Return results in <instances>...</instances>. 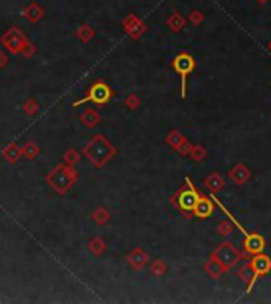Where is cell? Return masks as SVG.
Returning a JSON list of instances; mask_svg holds the SVG:
<instances>
[{
    "label": "cell",
    "mask_w": 271,
    "mask_h": 304,
    "mask_svg": "<svg viewBox=\"0 0 271 304\" xmlns=\"http://www.w3.org/2000/svg\"><path fill=\"white\" fill-rule=\"evenodd\" d=\"M198 198H200V192L194 187L191 178H187V186L182 187L181 190L174 195L173 203L176 205V208L186 215V217H191Z\"/></svg>",
    "instance_id": "1"
},
{
    "label": "cell",
    "mask_w": 271,
    "mask_h": 304,
    "mask_svg": "<svg viewBox=\"0 0 271 304\" xmlns=\"http://www.w3.org/2000/svg\"><path fill=\"white\" fill-rule=\"evenodd\" d=\"M173 70L181 76V98L187 97V79L191 73L195 70V59L187 52H179L173 59Z\"/></svg>",
    "instance_id": "2"
},
{
    "label": "cell",
    "mask_w": 271,
    "mask_h": 304,
    "mask_svg": "<svg viewBox=\"0 0 271 304\" xmlns=\"http://www.w3.org/2000/svg\"><path fill=\"white\" fill-rule=\"evenodd\" d=\"M213 257H216V258H218L221 263H222V266L225 268V271L228 273L230 269L232 268H235L236 265H238V263L245 258V255H243L238 249H236L232 242L230 241H223V242H221V244L214 249V252L211 254Z\"/></svg>",
    "instance_id": "3"
},
{
    "label": "cell",
    "mask_w": 271,
    "mask_h": 304,
    "mask_svg": "<svg viewBox=\"0 0 271 304\" xmlns=\"http://www.w3.org/2000/svg\"><path fill=\"white\" fill-rule=\"evenodd\" d=\"M249 265L254 271V279H252V285H250V290L254 288V285L257 283L260 278H265L267 274L271 273V258L263 252H259L252 255L249 258Z\"/></svg>",
    "instance_id": "4"
},
{
    "label": "cell",
    "mask_w": 271,
    "mask_h": 304,
    "mask_svg": "<svg viewBox=\"0 0 271 304\" xmlns=\"http://www.w3.org/2000/svg\"><path fill=\"white\" fill-rule=\"evenodd\" d=\"M243 247H245L246 257H252L259 252H263L265 249V239L259 233H246L245 241H243Z\"/></svg>",
    "instance_id": "5"
},
{
    "label": "cell",
    "mask_w": 271,
    "mask_h": 304,
    "mask_svg": "<svg viewBox=\"0 0 271 304\" xmlns=\"http://www.w3.org/2000/svg\"><path fill=\"white\" fill-rule=\"evenodd\" d=\"M213 212H214V200L206 197V195L200 193V198H198L197 205H195V208H194L192 215L194 217L200 219V220H205L208 217H211Z\"/></svg>",
    "instance_id": "6"
},
{
    "label": "cell",
    "mask_w": 271,
    "mask_h": 304,
    "mask_svg": "<svg viewBox=\"0 0 271 304\" xmlns=\"http://www.w3.org/2000/svg\"><path fill=\"white\" fill-rule=\"evenodd\" d=\"M250 170L245 164H236L228 170V178L232 179L236 186H245L246 182L250 179Z\"/></svg>",
    "instance_id": "7"
},
{
    "label": "cell",
    "mask_w": 271,
    "mask_h": 304,
    "mask_svg": "<svg viewBox=\"0 0 271 304\" xmlns=\"http://www.w3.org/2000/svg\"><path fill=\"white\" fill-rule=\"evenodd\" d=\"M110 98V89H108V87L105 86V84H101V83H99V84H96L91 89V92H89V95H87L84 100H81V101H78L76 105H81V103H84L86 100H91V101H96V103H99V105H101V103H105V101Z\"/></svg>",
    "instance_id": "8"
},
{
    "label": "cell",
    "mask_w": 271,
    "mask_h": 304,
    "mask_svg": "<svg viewBox=\"0 0 271 304\" xmlns=\"http://www.w3.org/2000/svg\"><path fill=\"white\" fill-rule=\"evenodd\" d=\"M205 273L209 276V278L211 279H214V281H218V279H221L222 278V274H225L227 271H225V268L222 266V263L216 258V257H213L211 255V258H209L206 263H205Z\"/></svg>",
    "instance_id": "9"
},
{
    "label": "cell",
    "mask_w": 271,
    "mask_h": 304,
    "mask_svg": "<svg viewBox=\"0 0 271 304\" xmlns=\"http://www.w3.org/2000/svg\"><path fill=\"white\" fill-rule=\"evenodd\" d=\"M203 186H205L211 193H219L222 188L225 187V179H223L218 171H214L203 181Z\"/></svg>",
    "instance_id": "10"
},
{
    "label": "cell",
    "mask_w": 271,
    "mask_h": 304,
    "mask_svg": "<svg viewBox=\"0 0 271 304\" xmlns=\"http://www.w3.org/2000/svg\"><path fill=\"white\" fill-rule=\"evenodd\" d=\"M238 278L243 281V282H246L247 283V288H246V293L249 295L252 290H250V285H252V279H254V271H252V268H250L249 265V261L245 263L240 269H238Z\"/></svg>",
    "instance_id": "11"
},
{
    "label": "cell",
    "mask_w": 271,
    "mask_h": 304,
    "mask_svg": "<svg viewBox=\"0 0 271 304\" xmlns=\"http://www.w3.org/2000/svg\"><path fill=\"white\" fill-rule=\"evenodd\" d=\"M218 232L227 241L233 239L235 236H236V233H235V224H233L232 220H223V222H221L219 227H218Z\"/></svg>",
    "instance_id": "12"
},
{
    "label": "cell",
    "mask_w": 271,
    "mask_h": 304,
    "mask_svg": "<svg viewBox=\"0 0 271 304\" xmlns=\"http://www.w3.org/2000/svg\"><path fill=\"white\" fill-rule=\"evenodd\" d=\"M167 24H168V27H170L173 32H179V30H182L186 27V19L182 18L178 11H174L173 15L168 18Z\"/></svg>",
    "instance_id": "13"
},
{
    "label": "cell",
    "mask_w": 271,
    "mask_h": 304,
    "mask_svg": "<svg viewBox=\"0 0 271 304\" xmlns=\"http://www.w3.org/2000/svg\"><path fill=\"white\" fill-rule=\"evenodd\" d=\"M189 155H192V159H194V160L201 162V160H205V159H206L208 151L205 149V146H201V144H195V146H192L191 154H189Z\"/></svg>",
    "instance_id": "14"
},
{
    "label": "cell",
    "mask_w": 271,
    "mask_h": 304,
    "mask_svg": "<svg viewBox=\"0 0 271 304\" xmlns=\"http://www.w3.org/2000/svg\"><path fill=\"white\" fill-rule=\"evenodd\" d=\"M184 140H186V138L182 137V135H179L178 132H173V133L170 135V137H168V143H170V144L174 147V149H178V146H179Z\"/></svg>",
    "instance_id": "15"
},
{
    "label": "cell",
    "mask_w": 271,
    "mask_h": 304,
    "mask_svg": "<svg viewBox=\"0 0 271 304\" xmlns=\"http://www.w3.org/2000/svg\"><path fill=\"white\" fill-rule=\"evenodd\" d=\"M189 19H191V23L194 25H200L203 21H205V15H203L201 11H192L191 16H189Z\"/></svg>",
    "instance_id": "16"
},
{
    "label": "cell",
    "mask_w": 271,
    "mask_h": 304,
    "mask_svg": "<svg viewBox=\"0 0 271 304\" xmlns=\"http://www.w3.org/2000/svg\"><path fill=\"white\" fill-rule=\"evenodd\" d=\"M40 15H42V10H40L37 5H32V6H29V10H27V16H29L30 19H33V21L38 19Z\"/></svg>",
    "instance_id": "17"
},
{
    "label": "cell",
    "mask_w": 271,
    "mask_h": 304,
    "mask_svg": "<svg viewBox=\"0 0 271 304\" xmlns=\"http://www.w3.org/2000/svg\"><path fill=\"white\" fill-rule=\"evenodd\" d=\"M154 271L159 273V274H164L165 273V266L162 265V263H155V265H154Z\"/></svg>",
    "instance_id": "18"
},
{
    "label": "cell",
    "mask_w": 271,
    "mask_h": 304,
    "mask_svg": "<svg viewBox=\"0 0 271 304\" xmlns=\"http://www.w3.org/2000/svg\"><path fill=\"white\" fill-rule=\"evenodd\" d=\"M257 2H259L260 5H265V3H268V2H270V0H257Z\"/></svg>",
    "instance_id": "19"
},
{
    "label": "cell",
    "mask_w": 271,
    "mask_h": 304,
    "mask_svg": "<svg viewBox=\"0 0 271 304\" xmlns=\"http://www.w3.org/2000/svg\"><path fill=\"white\" fill-rule=\"evenodd\" d=\"M268 51H270V54H271V40L268 42Z\"/></svg>",
    "instance_id": "20"
}]
</instances>
